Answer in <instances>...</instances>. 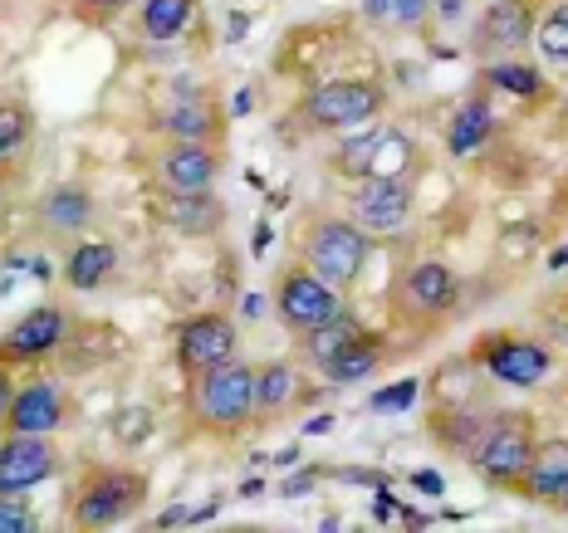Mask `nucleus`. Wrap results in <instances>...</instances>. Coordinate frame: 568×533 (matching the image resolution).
<instances>
[{"label":"nucleus","mask_w":568,"mask_h":533,"mask_svg":"<svg viewBox=\"0 0 568 533\" xmlns=\"http://www.w3.org/2000/svg\"><path fill=\"white\" fill-rule=\"evenodd\" d=\"M377 137H383V127L363 123V133H353V137L334 152V176H343V182H363V172H368V157H373Z\"/></svg>","instance_id":"31"},{"label":"nucleus","mask_w":568,"mask_h":533,"mask_svg":"<svg viewBox=\"0 0 568 533\" xmlns=\"http://www.w3.org/2000/svg\"><path fill=\"white\" fill-rule=\"evenodd\" d=\"M74 309L69 304H34L30 314H20L16 324L0 334V372H20V367H34V362H50L54 352H64L69 334H74Z\"/></svg>","instance_id":"9"},{"label":"nucleus","mask_w":568,"mask_h":533,"mask_svg":"<svg viewBox=\"0 0 568 533\" xmlns=\"http://www.w3.org/2000/svg\"><path fill=\"white\" fill-rule=\"evenodd\" d=\"M363 16H368L373 25H383V20H393V0H363Z\"/></svg>","instance_id":"39"},{"label":"nucleus","mask_w":568,"mask_h":533,"mask_svg":"<svg viewBox=\"0 0 568 533\" xmlns=\"http://www.w3.org/2000/svg\"><path fill=\"white\" fill-rule=\"evenodd\" d=\"M417 392H422V382H417V377H402V382L383 387V392H373L368 411H377V417H397V411L417 407Z\"/></svg>","instance_id":"32"},{"label":"nucleus","mask_w":568,"mask_h":533,"mask_svg":"<svg viewBox=\"0 0 568 533\" xmlns=\"http://www.w3.org/2000/svg\"><path fill=\"white\" fill-rule=\"evenodd\" d=\"M426 167L422 147L412 133H402V127H383V137H377L373 157H368V172L363 176H393V182H417V172Z\"/></svg>","instance_id":"23"},{"label":"nucleus","mask_w":568,"mask_h":533,"mask_svg":"<svg viewBox=\"0 0 568 533\" xmlns=\"http://www.w3.org/2000/svg\"><path fill=\"white\" fill-rule=\"evenodd\" d=\"M221 172H226V147H211V142H162L152 152L158 192H211Z\"/></svg>","instance_id":"12"},{"label":"nucleus","mask_w":568,"mask_h":533,"mask_svg":"<svg viewBox=\"0 0 568 533\" xmlns=\"http://www.w3.org/2000/svg\"><path fill=\"white\" fill-rule=\"evenodd\" d=\"M535 44H539L544 64L568 69V0L544 6V16L535 20Z\"/></svg>","instance_id":"30"},{"label":"nucleus","mask_w":568,"mask_h":533,"mask_svg":"<svg viewBox=\"0 0 568 533\" xmlns=\"http://www.w3.org/2000/svg\"><path fill=\"white\" fill-rule=\"evenodd\" d=\"M525 500L535 504H554L559 509V500L568 494V441L559 435V441H539L535 445V460H529V475H525Z\"/></svg>","instance_id":"21"},{"label":"nucleus","mask_w":568,"mask_h":533,"mask_svg":"<svg viewBox=\"0 0 568 533\" xmlns=\"http://www.w3.org/2000/svg\"><path fill=\"white\" fill-rule=\"evenodd\" d=\"M158 221L176 235H192V240H206V235L226 230V201L211 192H158Z\"/></svg>","instance_id":"19"},{"label":"nucleus","mask_w":568,"mask_h":533,"mask_svg":"<svg viewBox=\"0 0 568 533\" xmlns=\"http://www.w3.org/2000/svg\"><path fill=\"white\" fill-rule=\"evenodd\" d=\"M226 127L231 117L211 89L182 84L152 109V133L162 142H211V147H226Z\"/></svg>","instance_id":"11"},{"label":"nucleus","mask_w":568,"mask_h":533,"mask_svg":"<svg viewBox=\"0 0 568 533\" xmlns=\"http://www.w3.org/2000/svg\"><path fill=\"white\" fill-rule=\"evenodd\" d=\"M412 182H393V176H363V182L348 186L343 196V211H348L353 225H363L368 235H393L412 221Z\"/></svg>","instance_id":"13"},{"label":"nucleus","mask_w":568,"mask_h":533,"mask_svg":"<svg viewBox=\"0 0 568 533\" xmlns=\"http://www.w3.org/2000/svg\"><path fill=\"white\" fill-rule=\"evenodd\" d=\"M377 367H383V342H377L373 334H358L353 342H343L334 358L318 362L314 372L324 377L328 387H353V382H363V377H373Z\"/></svg>","instance_id":"22"},{"label":"nucleus","mask_w":568,"mask_h":533,"mask_svg":"<svg viewBox=\"0 0 568 533\" xmlns=\"http://www.w3.org/2000/svg\"><path fill=\"white\" fill-rule=\"evenodd\" d=\"M270 299H275V318L290 328L294 338L310 334V328L328 324L343 309V289H334L328 279H318L304 259H284L270 284Z\"/></svg>","instance_id":"8"},{"label":"nucleus","mask_w":568,"mask_h":533,"mask_svg":"<svg viewBox=\"0 0 568 533\" xmlns=\"http://www.w3.org/2000/svg\"><path fill=\"white\" fill-rule=\"evenodd\" d=\"M495 411H500V407L490 401L485 387H466V392L452 397L442 382H436V407H432V417H426V435H432L436 450H446L452 460H466V465H470L480 435L490 431Z\"/></svg>","instance_id":"6"},{"label":"nucleus","mask_w":568,"mask_h":533,"mask_svg":"<svg viewBox=\"0 0 568 533\" xmlns=\"http://www.w3.org/2000/svg\"><path fill=\"white\" fill-rule=\"evenodd\" d=\"M59 475L54 435H0V494H30Z\"/></svg>","instance_id":"16"},{"label":"nucleus","mask_w":568,"mask_h":533,"mask_svg":"<svg viewBox=\"0 0 568 533\" xmlns=\"http://www.w3.org/2000/svg\"><path fill=\"white\" fill-rule=\"evenodd\" d=\"M314 480H318V470H300V475H290L280 484V494H284V500H300V494L314 490Z\"/></svg>","instance_id":"36"},{"label":"nucleus","mask_w":568,"mask_h":533,"mask_svg":"<svg viewBox=\"0 0 568 533\" xmlns=\"http://www.w3.org/2000/svg\"><path fill=\"white\" fill-rule=\"evenodd\" d=\"M310 382L294 362H260L255 367V431H270L280 417L310 407Z\"/></svg>","instance_id":"18"},{"label":"nucleus","mask_w":568,"mask_h":533,"mask_svg":"<svg viewBox=\"0 0 568 533\" xmlns=\"http://www.w3.org/2000/svg\"><path fill=\"white\" fill-rule=\"evenodd\" d=\"M16 162H20V157H6V162H0V201H6L10 186L20 182V167H16Z\"/></svg>","instance_id":"38"},{"label":"nucleus","mask_w":568,"mask_h":533,"mask_svg":"<svg viewBox=\"0 0 568 533\" xmlns=\"http://www.w3.org/2000/svg\"><path fill=\"white\" fill-rule=\"evenodd\" d=\"M34 221H40L44 235H74L84 230V225L93 221V192L79 182H59L44 192V201L34 206Z\"/></svg>","instance_id":"20"},{"label":"nucleus","mask_w":568,"mask_h":533,"mask_svg":"<svg viewBox=\"0 0 568 533\" xmlns=\"http://www.w3.org/2000/svg\"><path fill=\"white\" fill-rule=\"evenodd\" d=\"M412 484H417L422 494H446V480L436 475V470H417V475H412Z\"/></svg>","instance_id":"37"},{"label":"nucleus","mask_w":568,"mask_h":533,"mask_svg":"<svg viewBox=\"0 0 568 533\" xmlns=\"http://www.w3.org/2000/svg\"><path fill=\"white\" fill-rule=\"evenodd\" d=\"M476 367H485V372L495 377V382H505V387H539L544 377H549V348L535 338H519V334H485L476 342Z\"/></svg>","instance_id":"14"},{"label":"nucleus","mask_w":568,"mask_h":533,"mask_svg":"<svg viewBox=\"0 0 568 533\" xmlns=\"http://www.w3.org/2000/svg\"><path fill=\"white\" fill-rule=\"evenodd\" d=\"M432 0H393V20L402 30H426V20H432Z\"/></svg>","instance_id":"34"},{"label":"nucleus","mask_w":568,"mask_h":533,"mask_svg":"<svg viewBox=\"0 0 568 533\" xmlns=\"http://www.w3.org/2000/svg\"><path fill=\"white\" fill-rule=\"evenodd\" d=\"M186 421L196 435H216V441H235L241 431H255V362L231 358L192 377Z\"/></svg>","instance_id":"1"},{"label":"nucleus","mask_w":568,"mask_h":533,"mask_svg":"<svg viewBox=\"0 0 568 533\" xmlns=\"http://www.w3.org/2000/svg\"><path fill=\"white\" fill-rule=\"evenodd\" d=\"M456 309H460V275L452 265H442V259H417L412 269H402V279L393 289L397 324L442 328Z\"/></svg>","instance_id":"7"},{"label":"nucleus","mask_w":568,"mask_h":533,"mask_svg":"<svg viewBox=\"0 0 568 533\" xmlns=\"http://www.w3.org/2000/svg\"><path fill=\"white\" fill-rule=\"evenodd\" d=\"M30 137H34V109L20 99V93L0 99V162L20 157V152L30 147Z\"/></svg>","instance_id":"29"},{"label":"nucleus","mask_w":568,"mask_h":533,"mask_svg":"<svg viewBox=\"0 0 568 533\" xmlns=\"http://www.w3.org/2000/svg\"><path fill=\"white\" fill-rule=\"evenodd\" d=\"M358 334H363L358 318H353L348 309H338L328 324H318V328H310V334H300V352H304V362H310V367H318V362L334 358L343 342H353Z\"/></svg>","instance_id":"28"},{"label":"nucleus","mask_w":568,"mask_h":533,"mask_svg":"<svg viewBox=\"0 0 568 533\" xmlns=\"http://www.w3.org/2000/svg\"><path fill=\"white\" fill-rule=\"evenodd\" d=\"M40 519L26 504V494H0V533H34Z\"/></svg>","instance_id":"33"},{"label":"nucleus","mask_w":568,"mask_h":533,"mask_svg":"<svg viewBox=\"0 0 568 533\" xmlns=\"http://www.w3.org/2000/svg\"><path fill=\"white\" fill-rule=\"evenodd\" d=\"M235 342H241V334H235L231 314H221V309L192 314L176 328V367H182V377H201V372H211V367L231 362Z\"/></svg>","instance_id":"15"},{"label":"nucleus","mask_w":568,"mask_h":533,"mask_svg":"<svg viewBox=\"0 0 568 533\" xmlns=\"http://www.w3.org/2000/svg\"><path fill=\"white\" fill-rule=\"evenodd\" d=\"M490 103H485V93H470L466 103L456 109L452 127H446V147L456 152V157H466V152H476L485 137H490Z\"/></svg>","instance_id":"26"},{"label":"nucleus","mask_w":568,"mask_h":533,"mask_svg":"<svg viewBox=\"0 0 568 533\" xmlns=\"http://www.w3.org/2000/svg\"><path fill=\"white\" fill-rule=\"evenodd\" d=\"M113 269H118L113 240H79L74 250H69V259H64V279H69V289H79V294L99 289Z\"/></svg>","instance_id":"24"},{"label":"nucleus","mask_w":568,"mask_h":533,"mask_svg":"<svg viewBox=\"0 0 568 533\" xmlns=\"http://www.w3.org/2000/svg\"><path fill=\"white\" fill-rule=\"evenodd\" d=\"M559 509H568V494H564V500H559Z\"/></svg>","instance_id":"42"},{"label":"nucleus","mask_w":568,"mask_h":533,"mask_svg":"<svg viewBox=\"0 0 568 533\" xmlns=\"http://www.w3.org/2000/svg\"><path fill=\"white\" fill-rule=\"evenodd\" d=\"M294 259H304V265H310L318 279L334 284V289H353L373 259V240H368V230L353 225L348 216L304 211L300 225H294Z\"/></svg>","instance_id":"2"},{"label":"nucleus","mask_w":568,"mask_h":533,"mask_svg":"<svg viewBox=\"0 0 568 533\" xmlns=\"http://www.w3.org/2000/svg\"><path fill=\"white\" fill-rule=\"evenodd\" d=\"M387 113V89L377 79H324L294 103V127L304 133H353Z\"/></svg>","instance_id":"4"},{"label":"nucleus","mask_w":568,"mask_h":533,"mask_svg":"<svg viewBox=\"0 0 568 533\" xmlns=\"http://www.w3.org/2000/svg\"><path fill=\"white\" fill-rule=\"evenodd\" d=\"M128 6H138V0H74V10H79V20H113L118 10H128Z\"/></svg>","instance_id":"35"},{"label":"nucleus","mask_w":568,"mask_h":533,"mask_svg":"<svg viewBox=\"0 0 568 533\" xmlns=\"http://www.w3.org/2000/svg\"><path fill=\"white\" fill-rule=\"evenodd\" d=\"M564 328H568V314H564Z\"/></svg>","instance_id":"43"},{"label":"nucleus","mask_w":568,"mask_h":533,"mask_svg":"<svg viewBox=\"0 0 568 533\" xmlns=\"http://www.w3.org/2000/svg\"><path fill=\"white\" fill-rule=\"evenodd\" d=\"M74 421H79V401L54 377L16 387V392L0 401V435H59Z\"/></svg>","instance_id":"10"},{"label":"nucleus","mask_w":568,"mask_h":533,"mask_svg":"<svg viewBox=\"0 0 568 533\" xmlns=\"http://www.w3.org/2000/svg\"><path fill=\"white\" fill-rule=\"evenodd\" d=\"M148 494H152V480L133 465H89L74 490H69V504H64L69 529L79 533L118 529L148 509Z\"/></svg>","instance_id":"3"},{"label":"nucleus","mask_w":568,"mask_h":533,"mask_svg":"<svg viewBox=\"0 0 568 533\" xmlns=\"http://www.w3.org/2000/svg\"><path fill=\"white\" fill-rule=\"evenodd\" d=\"M328 426H334V417H314V421H310V435H318V431H328Z\"/></svg>","instance_id":"41"},{"label":"nucleus","mask_w":568,"mask_h":533,"mask_svg":"<svg viewBox=\"0 0 568 533\" xmlns=\"http://www.w3.org/2000/svg\"><path fill=\"white\" fill-rule=\"evenodd\" d=\"M196 20V0H138V34L152 44L176 40Z\"/></svg>","instance_id":"25"},{"label":"nucleus","mask_w":568,"mask_h":533,"mask_svg":"<svg viewBox=\"0 0 568 533\" xmlns=\"http://www.w3.org/2000/svg\"><path fill=\"white\" fill-rule=\"evenodd\" d=\"M544 0H495L476 25V54L480 59H510L525 50V40H535Z\"/></svg>","instance_id":"17"},{"label":"nucleus","mask_w":568,"mask_h":533,"mask_svg":"<svg viewBox=\"0 0 568 533\" xmlns=\"http://www.w3.org/2000/svg\"><path fill=\"white\" fill-rule=\"evenodd\" d=\"M485 89H500V93H510V99H525V103H535L544 99V74L535 64H519V59H490L485 64Z\"/></svg>","instance_id":"27"},{"label":"nucleus","mask_w":568,"mask_h":533,"mask_svg":"<svg viewBox=\"0 0 568 533\" xmlns=\"http://www.w3.org/2000/svg\"><path fill=\"white\" fill-rule=\"evenodd\" d=\"M436 16H442V20H460V0H436Z\"/></svg>","instance_id":"40"},{"label":"nucleus","mask_w":568,"mask_h":533,"mask_svg":"<svg viewBox=\"0 0 568 533\" xmlns=\"http://www.w3.org/2000/svg\"><path fill=\"white\" fill-rule=\"evenodd\" d=\"M535 417L529 411H495L490 431L480 435L476 455H470V470L480 480H490L495 490H525V475H529V460H535Z\"/></svg>","instance_id":"5"}]
</instances>
